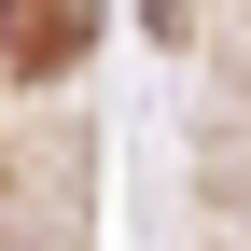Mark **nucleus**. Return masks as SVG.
Here are the masks:
<instances>
[{
    "label": "nucleus",
    "mask_w": 251,
    "mask_h": 251,
    "mask_svg": "<svg viewBox=\"0 0 251 251\" xmlns=\"http://www.w3.org/2000/svg\"><path fill=\"white\" fill-rule=\"evenodd\" d=\"M84 42H98V0H0V70H84Z\"/></svg>",
    "instance_id": "nucleus-1"
},
{
    "label": "nucleus",
    "mask_w": 251,
    "mask_h": 251,
    "mask_svg": "<svg viewBox=\"0 0 251 251\" xmlns=\"http://www.w3.org/2000/svg\"><path fill=\"white\" fill-rule=\"evenodd\" d=\"M181 14H196V0H153V28H181Z\"/></svg>",
    "instance_id": "nucleus-2"
}]
</instances>
